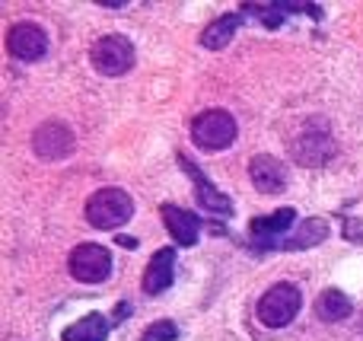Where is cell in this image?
Instances as JSON below:
<instances>
[{
    "label": "cell",
    "instance_id": "cell-1",
    "mask_svg": "<svg viewBox=\"0 0 363 341\" xmlns=\"http://www.w3.org/2000/svg\"><path fill=\"white\" fill-rule=\"evenodd\" d=\"M134 217V201L125 189H99L86 201V220L96 230H115Z\"/></svg>",
    "mask_w": 363,
    "mask_h": 341
},
{
    "label": "cell",
    "instance_id": "cell-2",
    "mask_svg": "<svg viewBox=\"0 0 363 341\" xmlns=\"http://www.w3.org/2000/svg\"><path fill=\"white\" fill-rule=\"evenodd\" d=\"M239 128L226 108H207L191 121V140L201 150H226L236 140Z\"/></svg>",
    "mask_w": 363,
    "mask_h": 341
},
{
    "label": "cell",
    "instance_id": "cell-3",
    "mask_svg": "<svg viewBox=\"0 0 363 341\" xmlns=\"http://www.w3.org/2000/svg\"><path fill=\"white\" fill-rule=\"evenodd\" d=\"M303 306V294L296 284H274L262 300H258V323L268 325V329H284L296 319Z\"/></svg>",
    "mask_w": 363,
    "mask_h": 341
},
{
    "label": "cell",
    "instance_id": "cell-4",
    "mask_svg": "<svg viewBox=\"0 0 363 341\" xmlns=\"http://www.w3.org/2000/svg\"><path fill=\"white\" fill-rule=\"evenodd\" d=\"M89 61L102 77H121L134 67V45L125 35H102L89 51Z\"/></svg>",
    "mask_w": 363,
    "mask_h": 341
},
{
    "label": "cell",
    "instance_id": "cell-5",
    "mask_svg": "<svg viewBox=\"0 0 363 341\" xmlns=\"http://www.w3.org/2000/svg\"><path fill=\"white\" fill-rule=\"evenodd\" d=\"M67 268L83 284H99V281H106L112 274V255H108V249L96 246V242H83V246H77L70 252Z\"/></svg>",
    "mask_w": 363,
    "mask_h": 341
},
{
    "label": "cell",
    "instance_id": "cell-6",
    "mask_svg": "<svg viewBox=\"0 0 363 341\" xmlns=\"http://www.w3.org/2000/svg\"><path fill=\"white\" fill-rule=\"evenodd\" d=\"M179 166L185 169V176L191 179L194 185V201L201 204V208L207 211V214H233V201L223 195V191H217V185L211 182V179L204 176V172L194 166V160L188 157V153H179Z\"/></svg>",
    "mask_w": 363,
    "mask_h": 341
},
{
    "label": "cell",
    "instance_id": "cell-7",
    "mask_svg": "<svg viewBox=\"0 0 363 341\" xmlns=\"http://www.w3.org/2000/svg\"><path fill=\"white\" fill-rule=\"evenodd\" d=\"M32 150L42 160H51V163L70 157L74 153V131L67 125H61V121H45L32 134Z\"/></svg>",
    "mask_w": 363,
    "mask_h": 341
},
{
    "label": "cell",
    "instance_id": "cell-8",
    "mask_svg": "<svg viewBox=\"0 0 363 341\" xmlns=\"http://www.w3.org/2000/svg\"><path fill=\"white\" fill-rule=\"evenodd\" d=\"M6 51L19 61H38L48 51V35L35 23H16L6 32Z\"/></svg>",
    "mask_w": 363,
    "mask_h": 341
},
{
    "label": "cell",
    "instance_id": "cell-9",
    "mask_svg": "<svg viewBox=\"0 0 363 341\" xmlns=\"http://www.w3.org/2000/svg\"><path fill=\"white\" fill-rule=\"evenodd\" d=\"M294 220H296V211L281 208L268 217H255V220L249 223V233L258 249H271V246H281V236L294 227Z\"/></svg>",
    "mask_w": 363,
    "mask_h": 341
},
{
    "label": "cell",
    "instance_id": "cell-10",
    "mask_svg": "<svg viewBox=\"0 0 363 341\" xmlns=\"http://www.w3.org/2000/svg\"><path fill=\"white\" fill-rule=\"evenodd\" d=\"M172 281H176V249L166 246L160 252H153V259L147 262V272H144V294L157 297V294L169 291Z\"/></svg>",
    "mask_w": 363,
    "mask_h": 341
},
{
    "label": "cell",
    "instance_id": "cell-11",
    "mask_svg": "<svg viewBox=\"0 0 363 341\" xmlns=\"http://www.w3.org/2000/svg\"><path fill=\"white\" fill-rule=\"evenodd\" d=\"M160 214H163L166 230H169L172 240H176L182 249H191L194 242H198V236H201V217L198 214L179 208V204H163Z\"/></svg>",
    "mask_w": 363,
    "mask_h": 341
},
{
    "label": "cell",
    "instance_id": "cell-12",
    "mask_svg": "<svg viewBox=\"0 0 363 341\" xmlns=\"http://www.w3.org/2000/svg\"><path fill=\"white\" fill-rule=\"evenodd\" d=\"M249 179L264 195H277V191L287 189V169L268 153H258V157L249 160Z\"/></svg>",
    "mask_w": 363,
    "mask_h": 341
},
{
    "label": "cell",
    "instance_id": "cell-13",
    "mask_svg": "<svg viewBox=\"0 0 363 341\" xmlns=\"http://www.w3.org/2000/svg\"><path fill=\"white\" fill-rule=\"evenodd\" d=\"M294 153L303 166H322L335 153V140L328 134H303L300 144L294 147Z\"/></svg>",
    "mask_w": 363,
    "mask_h": 341
},
{
    "label": "cell",
    "instance_id": "cell-14",
    "mask_svg": "<svg viewBox=\"0 0 363 341\" xmlns=\"http://www.w3.org/2000/svg\"><path fill=\"white\" fill-rule=\"evenodd\" d=\"M108 338V319L102 313H86L83 319H77L74 325L64 329L61 341H106Z\"/></svg>",
    "mask_w": 363,
    "mask_h": 341
},
{
    "label": "cell",
    "instance_id": "cell-15",
    "mask_svg": "<svg viewBox=\"0 0 363 341\" xmlns=\"http://www.w3.org/2000/svg\"><path fill=\"white\" fill-rule=\"evenodd\" d=\"M239 23H242V13H230V16L213 19V23L201 32V45H204V48H213V51L230 45L233 35H236V29H239Z\"/></svg>",
    "mask_w": 363,
    "mask_h": 341
},
{
    "label": "cell",
    "instance_id": "cell-16",
    "mask_svg": "<svg viewBox=\"0 0 363 341\" xmlns=\"http://www.w3.org/2000/svg\"><path fill=\"white\" fill-rule=\"evenodd\" d=\"M351 310H354V303L341 291H322L319 300H315V316L322 323H341V319L351 316Z\"/></svg>",
    "mask_w": 363,
    "mask_h": 341
},
{
    "label": "cell",
    "instance_id": "cell-17",
    "mask_svg": "<svg viewBox=\"0 0 363 341\" xmlns=\"http://www.w3.org/2000/svg\"><path fill=\"white\" fill-rule=\"evenodd\" d=\"M325 236H328V223L322 220V217H309V220L303 223L300 230H296V236H294V240H290L284 249H309V246H319Z\"/></svg>",
    "mask_w": 363,
    "mask_h": 341
},
{
    "label": "cell",
    "instance_id": "cell-18",
    "mask_svg": "<svg viewBox=\"0 0 363 341\" xmlns=\"http://www.w3.org/2000/svg\"><path fill=\"white\" fill-rule=\"evenodd\" d=\"M176 338H179V329H176V323H169V319L153 323L150 329H144V335H140V341H176Z\"/></svg>",
    "mask_w": 363,
    "mask_h": 341
},
{
    "label": "cell",
    "instance_id": "cell-19",
    "mask_svg": "<svg viewBox=\"0 0 363 341\" xmlns=\"http://www.w3.org/2000/svg\"><path fill=\"white\" fill-rule=\"evenodd\" d=\"M345 236L351 242H363V220H351V217H345Z\"/></svg>",
    "mask_w": 363,
    "mask_h": 341
},
{
    "label": "cell",
    "instance_id": "cell-20",
    "mask_svg": "<svg viewBox=\"0 0 363 341\" xmlns=\"http://www.w3.org/2000/svg\"><path fill=\"white\" fill-rule=\"evenodd\" d=\"M118 246H125V249H138V240H134V236H118Z\"/></svg>",
    "mask_w": 363,
    "mask_h": 341
}]
</instances>
